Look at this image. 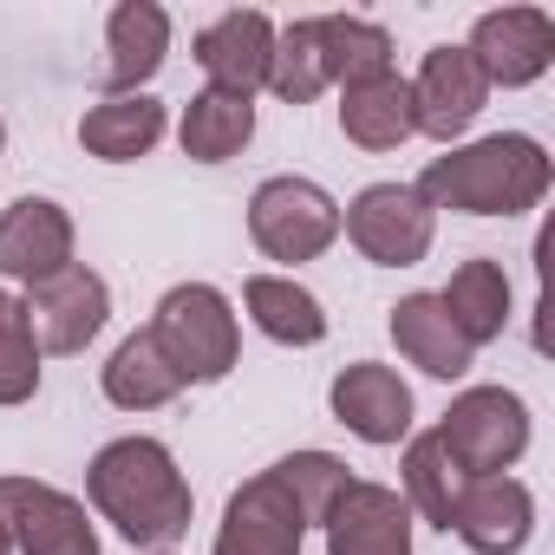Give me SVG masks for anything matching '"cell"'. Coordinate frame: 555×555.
Instances as JSON below:
<instances>
[{
    "label": "cell",
    "instance_id": "obj_25",
    "mask_svg": "<svg viewBox=\"0 0 555 555\" xmlns=\"http://www.w3.org/2000/svg\"><path fill=\"white\" fill-rule=\"evenodd\" d=\"M314 40H321L327 86H353V79L392 73V40H386V27H373V21H353V14H321V21H314Z\"/></svg>",
    "mask_w": 555,
    "mask_h": 555
},
{
    "label": "cell",
    "instance_id": "obj_22",
    "mask_svg": "<svg viewBox=\"0 0 555 555\" xmlns=\"http://www.w3.org/2000/svg\"><path fill=\"white\" fill-rule=\"evenodd\" d=\"M164 138V105L157 99H105L79 118V144L105 164H131V157H151Z\"/></svg>",
    "mask_w": 555,
    "mask_h": 555
},
{
    "label": "cell",
    "instance_id": "obj_20",
    "mask_svg": "<svg viewBox=\"0 0 555 555\" xmlns=\"http://www.w3.org/2000/svg\"><path fill=\"white\" fill-rule=\"evenodd\" d=\"M438 308L451 314V327L464 334V347L477 353V347H490V340H503V327H509V274L496 268V261H464L451 282H444V295H438Z\"/></svg>",
    "mask_w": 555,
    "mask_h": 555
},
{
    "label": "cell",
    "instance_id": "obj_29",
    "mask_svg": "<svg viewBox=\"0 0 555 555\" xmlns=\"http://www.w3.org/2000/svg\"><path fill=\"white\" fill-rule=\"evenodd\" d=\"M0 555H14V535H8V522H0Z\"/></svg>",
    "mask_w": 555,
    "mask_h": 555
},
{
    "label": "cell",
    "instance_id": "obj_13",
    "mask_svg": "<svg viewBox=\"0 0 555 555\" xmlns=\"http://www.w3.org/2000/svg\"><path fill=\"white\" fill-rule=\"evenodd\" d=\"M66 268H73V216L53 196H21L0 216V274L40 288Z\"/></svg>",
    "mask_w": 555,
    "mask_h": 555
},
{
    "label": "cell",
    "instance_id": "obj_26",
    "mask_svg": "<svg viewBox=\"0 0 555 555\" xmlns=\"http://www.w3.org/2000/svg\"><path fill=\"white\" fill-rule=\"evenodd\" d=\"M464 483H470V477L451 464V451L438 444V431L412 438V451H405V509H418L431 529H451Z\"/></svg>",
    "mask_w": 555,
    "mask_h": 555
},
{
    "label": "cell",
    "instance_id": "obj_10",
    "mask_svg": "<svg viewBox=\"0 0 555 555\" xmlns=\"http://www.w3.org/2000/svg\"><path fill=\"white\" fill-rule=\"evenodd\" d=\"M483 99H490V79L470 60V47H431L425 53L418 79H412V118H418L425 138H438V144L464 138L477 125Z\"/></svg>",
    "mask_w": 555,
    "mask_h": 555
},
{
    "label": "cell",
    "instance_id": "obj_9",
    "mask_svg": "<svg viewBox=\"0 0 555 555\" xmlns=\"http://www.w3.org/2000/svg\"><path fill=\"white\" fill-rule=\"evenodd\" d=\"M105 314H112V288L86 261H73L66 274H53V282H40L27 295V321H34L40 353H86L99 340Z\"/></svg>",
    "mask_w": 555,
    "mask_h": 555
},
{
    "label": "cell",
    "instance_id": "obj_27",
    "mask_svg": "<svg viewBox=\"0 0 555 555\" xmlns=\"http://www.w3.org/2000/svg\"><path fill=\"white\" fill-rule=\"evenodd\" d=\"M268 92L282 105H314L327 92V66H321V40L314 21H295L274 34V60H268Z\"/></svg>",
    "mask_w": 555,
    "mask_h": 555
},
{
    "label": "cell",
    "instance_id": "obj_28",
    "mask_svg": "<svg viewBox=\"0 0 555 555\" xmlns=\"http://www.w3.org/2000/svg\"><path fill=\"white\" fill-rule=\"evenodd\" d=\"M40 392V340L27 301L0 288V405H27Z\"/></svg>",
    "mask_w": 555,
    "mask_h": 555
},
{
    "label": "cell",
    "instance_id": "obj_24",
    "mask_svg": "<svg viewBox=\"0 0 555 555\" xmlns=\"http://www.w3.org/2000/svg\"><path fill=\"white\" fill-rule=\"evenodd\" d=\"M177 138H183V157H196V164H229V157L255 138V105H248V99H222V92H196V99L183 105Z\"/></svg>",
    "mask_w": 555,
    "mask_h": 555
},
{
    "label": "cell",
    "instance_id": "obj_21",
    "mask_svg": "<svg viewBox=\"0 0 555 555\" xmlns=\"http://www.w3.org/2000/svg\"><path fill=\"white\" fill-rule=\"evenodd\" d=\"M242 308L268 340H282V347H321L327 340V308L295 282V274H255L242 288Z\"/></svg>",
    "mask_w": 555,
    "mask_h": 555
},
{
    "label": "cell",
    "instance_id": "obj_12",
    "mask_svg": "<svg viewBox=\"0 0 555 555\" xmlns=\"http://www.w3.org/2000/svg\"><path fill=\"white\" fill-rule=\"evenodd\" d=\"M327 555H412V509L386 483H347L334 509L321 516Z\"/></svg>",
    "mask_w": 555,
    "mask_h": 555
},
{
    "label": "cell",
    "instance_id": "obj_11",
    "mask_svg": "<svg viewBox=\"0 0 555 555\" xmlns=\"http://www.w3.org/2000/svg\"><path fill=\"white\" fill-rule=\"evenodd\" d=\"M470 60L490 86H535L555 66V21L542 8H496L470 27Z\"/></svg>",
    "mask_w": 555,
    "mask_h": 555
},
{
    "label": "cell",
    "instance_id": "obj_5",
    "mask_svg": "<svg viewBox=\"0 0 555 555\" xmlns=\"http://www.w3.org/2000/svg\"><path fill=\"white\" fill-rule=\"evenodd\" d=\"M248 235L268 261H321L340 235V203L308 177H268L248 196Z\"/></svg>",
    "mask_w": 555,
    "mask_h": 555
},
{
    "label": "cell",
    "instance_id": "obj_16",
    "mask_svg": "<svg viewBox=\"0 0 555 555\" xmlns=\"http://www.w3.org/2000/svg\"><path fill=\"white\" fill-rule=\"evenodd\" d=\"M451 529L464 535L470 555H516L535 529V496L516 477H470L457 496Z\"/></svg>",
    "mask_w": 555,
    "mask_h": 555
},
{
    "label": "cell",
    "instance_id": "obj_23",
    "mask_svg": "<svg viewBox=\"0 0 555 555\" xmlns=\"http://www.w3.org/2000/svg\"><path fill=\"white\" fill-rule=\"evenodd\" d=\"M177 392H183V379H177V366L164 360V347L151 340V327L131 334V340L105 360V399H112L118 412H157V405H170Z\"/></svg>",
    "mask_w": 555,
    "mask_h": 555
},
{
    "label": "cell",
    "instance_id": "obj_2",
    "mask_svg": "<svg viewBox=\"0 0 555 555\" xmlns=\"http://www.w3.org/2000/svg\"><path fill=\"white\" fill-rule=\"evenodd\" d=\"M86 496L131 548H170L190 535V483L157 438H112L86 470Z\"/></svg>",
    "mask_w": 555,
    "mask_h": 555
},
{
    "label": "cell",
    "instance_id": "obj_19",
    "mask_svg": "<svg viewBox=\"0 0 555 555\" xmlns=\"http://www.w3.org/2000/svg\"><path fill=\"white\" fill-rule=\"evenodd\" d=\"M392 340H399V353L418 366V373H431V379H464L470 373V347H464V334L451 327V314L438 308V295H405L399 308H392Z\"/></svg>",
    "mask_w": 555,
    "mask_h": 555
},
{
    "label": "cell",
    "instance_id": "obj_30",
    "mask_svg": "<svg viewBox=\"0 0 555 555\" xmlns=\"http://www.w3.org/2000/svg\"><path fill=\"white\" fill-rule=\"evenodd\" d=\"M0 144H8V125H0Z\"/></svg>",
    "mask_w": 555,
    "mask_h": 555
},
{
    "label": "cell",
    "instance_id": "obj_6",
    "mask_svg": "<svg viewBox=\"0 0 555 555\" xmlns=\"http://www.w3.org/2000/svg\"><path fill=\"white\" fill-rule=\"evenodd\" d=\"M438 444L451 451V464L464 477H503L522 451H529V405L503 386H470L451 399Z\"/></svg>",
    "mask_w": 555,
    "mask_h": 555
},
{
    "label": "cell",
    "instance_id": "obj_1",
    "mask_svg": "<svg viewBox=\"0 0 555 555\" xmlns=\"http://www.w3.org/2000/svg\"><path fill=\"white\" fill-rule=\"evenodd\" d=\"M347 464L334 451H295L274 470L248 477L216 529V555H301L308 529L334 509V496L347 490Z\"/></svg>",
    "mask_w": 555,
    "mask_h": 555
},
{
    "label": "cell",
    "instance_id": "obj_17",
    "mask_svg": "<svg viewBox=\"0 0 555 555\" xmlns=\"http://www.w3.org/2000/svg\"><path fill=\"white\" fill-rule=\"evenodd\" d=\"M112 60H105V92L112 99H138L170 53V14L157 0H118L112 8Z\"/></svg>",
    "mask_w": 555,
    "mask_h": 555
},
{
    "label": "cell",
    "instance_id": "obj_4",
    "mask_svg": "<svg viewBox=\"0 0 555 555\" xmlns=\"http://www.w3.org/2000/svg\"><path fill=\"white\" fill-rule=\"evenodd\" d=\"M151 340L164 347V360L177 366L183 386H216V379H229V366L242 360L235 314H229V301H222L209 282H183V288H170V295L157 301Z\"/></svg>",
    "mask_w": 555,
    "mask_h": 555
},
{
    "label": "cell",
    "instance_id": "obj_14",
    "mask_svg": "<svg viewBox=\"0 0 555 555\" xmlns=\"http://www.w3.org/2000/svg\"><path fill=\"white\" fill-rule=\"evenodd\" d=\"M268 60H274V21L255 8H235L196 34V66L209 73V92L222 99H255L268 86Z\"/></svg>",
    "mask_w": 555,
    "mask_h": 555
},
{
    "label": "cell",
    "instance_id": "obj_3",
    "mask_svg": "<svg viewBox=\"0 0 555 555\" xmlns=\"http://www.w3.org/2000/svg\"><path fill=\"white\" fill-rule=\"evenodd\" d=\"M431 209H464V216H522L548 196V151L522 131L477 138L464 151H444L425 164L412 183Z\"/></svg>",
    "mask_w": 555,
    "mask_h": 555
},
{
    "label": "cell",
    "instance_id": "obj_15",
    "mask_svg": "<svg viewBox=\"0 0 555 555\" xmlns=\"http://www.w3.org/2000/svg\"><path fill=\"white\" fill-rule=\"evenodd\" d=\"M327 405H334V418H340L360 444H399V438L412 431V386H405L392 366H373V360L347 366V373L327 386Z\"/></svg>",
    "mask_w": 555,
    "mask_h": 555
},
{
    "label": "cell",
    "instance_id": "obj_7",
    "mask_svg": "<svg viewBox=\"0 0 555 555\" xmlns=\"http://www.w3.org/2000/svg\"><path fill=\"white\" fill-rule=\"evenodd\" d=\"M340 229H347V242H353L366 261H379V268H412V261L431 255L438 209H431L412 183H373V190H360V196L347 203Z\"/></svg>",
    "mask_w": 555,
    "mask_h": 555
},
{
    "label": "cell",
    "instance_id": "obj_8",
    "mask_svg": "<svg viewBox=\"0 0 555 555\" xmlns=\"http://www.w3.org/2000/svg\"><path fill=\"white\" fill-rule=\"evenodd\" d=\"M0 522H8L21 555H99V529L86 522V503L34 477H0Z\"/></svg>",
    "mask_w": 555,
    "mask_h": 555
},
{
    "label": "cell",
    "instance_id": "obj_18",
    "mask_svg": "<svg viewBox=\"0 0 555 555\" xmlns=\"http://www.w3.org/2000/svg\"><path fill=\"white\" fill-rule=\"evenodd\" d=\"M340 131H347L360 151H399L405 138H418V118H412V79H399V73H373V79L340 86Z\"/></svg>",
    "mask_w": 555,
    "mask_h": 555
}]
</instances>
